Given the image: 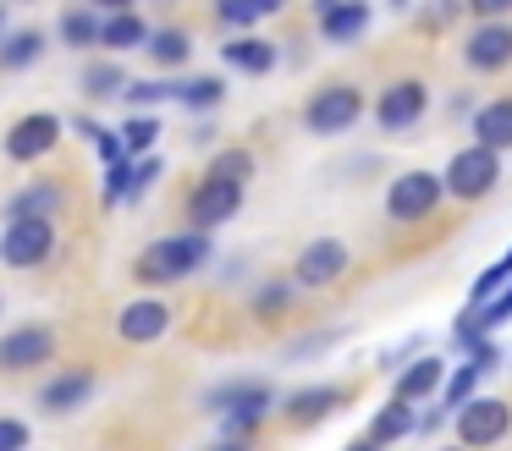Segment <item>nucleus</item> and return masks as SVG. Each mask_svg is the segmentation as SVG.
Here are the masks:
<instances>
[{
	"instance_id": "1",
	"label": "nucleus",
	"mask_w": 512,
	"mask_h": 451,
	"mask_svg": "<svg viewBox=\"0 0 512 451\" xmlns=\"http://www.w3.org/2000/svg\"><path fill=\"white\" fill-rule=\"evenodd\" d=\"M210 259H215L210 231H199V226H193V231H177V237L149 242V248L138 253V281H149V286L188 281V275H199Z\"/></svg>"
},
{
	"instance_id": "2",
	"label": "nucleus",
	"mask_w": 512,
	"mask_h": 451,
	"mask_svg": "<svg viewBox=\"0 0 512 451\" xmlns=\"http://www.w3.org/2000/svg\"><path fill=\"white\" fill-rule=\"evenodd\" d=\"M496 182H501V154L479 149V143L457 149L452 160H446V171H441V193H452L457 204H479V198H490Z\"/></svg>"
},
{
	"instance_id": "3",
	"label": "nucleus",
	"mask_w": 512,
	"mask_h": 451,
	"mask_svg": "<svg viewBox=\"0 0 512 451\" xmlns=\"http://www.w3.org/2000/svg\"><path fill=\"white\" fill-rule=\"evenodd\" d=\"M452 435H457V446L463 451H490V446H501V440L512 435V407L501 402V396H468L463 407L452 413Z\"/></svg>"
},
{
	"instance_id": "4",
	"label": "nucleus",
	"mask_w": 512,
	"mask_h": 451,
	"mask_svg": "<svg viewBox=\"0 0 512 451\" xmlns=\"http://www.w3.org/2000/svg\"><path fill=\"white\" fill-rule=\"evenodd\" d=\"M358 116H364V88L353 83H320L303 105V127L314 138H342V132L358 127Z\"/></svg>"
},
{
	"instance_id": "5",
	"label": "nucleus",
	"mask_w": 512,
	"mask_h": 451,
	"mask_svg": "<svg viewBox=\"0 0 512 451\" xmlns=\"http://www.w3.org/2000/svg\"><path fill=\"white\" fill-rule=\"evenodd\" d=\"M204 402L226 418L221 435H259V424H265L270 407H276V391L259 385V380H243V385H221V391H210Z\"/></svg>"
},
{
	"instance_id": "6",
	"label": "nucleus",
	"mask_w": 512,
	"mask_h": 451,
	"mask_svg": "<svg viewBox=\"0 0 512 451\" xmlns=\"http://www.w3.org/2000/svg\"><path fill=\"white\" fill-rule=\"evenodd\" d=\"M50 253H56V220L45 215L6 220V231H0V264L6 270H39Z\"/></svg>"
},
{
	"instance_id": "7",
	"label": "nucleus",
	"mask_w": 512,
	"mask_h": 451,
	"mask_svg": "<svg viewBox=\"0 0 512 451\" xmlns=\"http://www.w3.org/2000/svg\"><path fill=\"white\" fill-rule=\"evenodd\" d=\"M441 176L435 171H402L397 182L386 187V215L397 226H413V220H430L441 209Z\"/></svg>"
},
{
	"instance_id": "8",
	"label": "nucleus",
	"mask_w": 512,
	"mask_h": 451,
	"mask_svg": "<svg viewBox=\"0 0 512 451\" xmlns=\"http://www.w3.org/2000/svg\"><path fill=\"white\" fill-rule=\"evenodd\" d=\"M347 270H353V248L342 237H314V242H303L298 264H292V286L320 292V286H336Z\"/></svg>"
},
{
	"instance_id": "9",
	"label": "nucleus",
	"mask_w": 512,
	"mask_h": 451,
	"mask_svg": "<svg viewBox=\"0 0 512 451\" xmlns=\"http://www.w3.org/2000/svg\"><path fill=\"white\" fill-rule=\"evenodd\" d=\"M243 187L248 182H232V176H210V171H204L199 182H193V193H188V220L199 231L226 226V220L243 209Z\"/></svg>"
},
{
	"instance_id": "10",
	"label": "nucleus",
	"mask_w": 512,
	"mask_h": 451,
	"mask_svg": "<svg viewBox=\"0 0 512 451\" xmlns=\"http://www.w3.org/2000/svg\"><path fill=\"white\" fill-rule=\"evenodd\" d=\"M424 110H430V88H424V77H397V83H386V94L375 99V127L397 138V132L419 127Z\"/></svg>"
},
{
	"instance_id": "11",
	"label": "nucleus",
	"mask_w": 512,
	"mask_h": 451,
	"mask_svg": "<svg viewBox=\"0 0 512 451\" xmlns=\"http://www.w3.org/2000/svg\"><path fill=\"white\" fill-rule=\"evenodd\" d=\"M61 132H67V121H61V116H50V110H28V116H17L12 132H6V160H12V165L45 160V154L61 143Z\"/></svg>"
},
{
	"instance_id": "12",
	"label": "nucleus",
	"mask_w": 512,
	"mask_h": 451,
	"mask_svg": "<svg viewBox=\"0 0 512 451\" xmlns=\"http://www.w3.org/2000/svg\"><path fill=\"white\" fill-rule=\"evenodd\" d=\"M166 330H171V303H166V297H155V292L122 303V314H116V336H122L127 347H155Z\"/></svg>"
},
{
	"instance_id": "13",
	"label": "nucleus",
	"mask_w": 512,
	"mask_h": 451,
	"mask_svg": "<svg viewBox=\"0 0 512 451\" xmlns=\"http://www.w3.org/2000/svg\"><path fill=\"white\" fill-rule=\"evenodd\" d=\"M56 358V330L50 325H17L0 336V369L6 374H23V369H39V363Z\"/></svg>"
},
{
	"instance_id": "14",
	"label": "nucleus",
	"mask_w": 512,
	"mask_h": 451,
	"mask_svg": "<svg viewBox=\"0 0 512 451\" xmlns=\"http://www.w3.org/2000/svg\"><path fill=\"white\" fill-rule=\"evenodd\" d=\"M463 61L474 66V72H507L512 66V22L507 17H485L463 39Z\"/></svg>"
},
{
	"instance_id": "15",
	"label": "nucleus",
	"mask_w": 512,
	"mask_h": 451,
	"mask_svg": "<svg viewBox=\"0 0 512 451\" xmlns=\"http://www.w3.org/2000/svg\"><path fill=\"white\" fill-rule=\"evenodd\" d=\"M468 132H474L479 149L507 154V149H512V94H496V99H485V105H474Z\"/></svg>"
},
{
	"instance_id": "16",
	"label": "nucleus",
	"mask_w": 512,
	"mask_h": 451,
	"mask_svg": "<svg viewBox=\"0 0 512 451\" xmlns=\"http://www.w3.org/2000/svg\"><path fill=\"white\" fill-rule=\"evenodd\" d=\"M94 391H100V380H94L89 369H72V374H56V380L39 385V407H45L50 418H61V413H78Z\"/></svg>"
},
{
	"instance_id": "17",
	"label": "nucleus",
	"mask_w": 512,
	"mask_h": 451,
	"mask_svg": "<svg viewBox=\"0 0 512 451\" xmlns=\"http://www.w3.org/2000/svg\"><path fill=\"white\" fill-rule=\"evenodd\" d=\"M342 402H347L342 385H303V391H292L287 402H281V413H287V424L309 429V424H320V418H331Z\"/></svg>"
},
{
	"instance_id": "18",
	"label": "nucleus",
	"mask_w": 512,
	"mask_h": 451,
	"mask_svg": "<svg viewBox=\"0 0 512 451\" xmlns=\"http://www.w3.org/2000/svg\"><path fill=\"white\" fill-rule=\"evenodd\" d=\"M441 374H446V363L435 358V352H424V358H413V363H402V374H397V391L391 396H402V402H430L435 391H441Z\"/></svg>"
},
{
	"instance_id": "19",
	"label": "nucleus",
	"mask_w": 512,
	"mask_h": 451,
	"mask_svg": "<svg viewBox=\"0 0 512 451\" xmlns=\"http://www.w3.org/2000/svg\"><path fill=\"white\" fill-rule=\"evenodd\" d=\"M364 28H369V6H364V0H336V6L320 11V33H325L331 44L364 39Z\"/></svg>"
},
{
	"instance_id": "20",
	"label": "nucleus",
	"mask_w": 512,
	"mask_h": 451,
	"mask_svg": "<svg viewBox=\"0 0 512 451\" xmlns=\"http://www.w3.org/2000/svg\"><path fill=\"white\" fill-rule=\"evenodd\" d=\"M413 418H419V407L402 402V396H391L386 407H375V418H369V435H364V440H375V446H397V440L413 435Z\"/></svg>"
},
{
	"instance_id": "21",
	"label": "nucleus",
	"mask_w": 512,
	"mask_h": 451,
	"mask_svg": "<svg viewBox=\"0 0 512 451\" xmlns=\"http://www.w3.org/2000/svg\"><path fill=\"white\" fill-rule=\"evenodd\" d=\"M61 204H67V187H56V182H34V187H23V193L6 198V220H23V215H45V220H56V215H61Z\"/></svg>"
},
{
	"instance_id": "22",
	"label": "nucleus",
	"mask_w": 512,
	"mask_h": 451,
	"mask_svg": "<svg viewBox=\"0 0 512 451\" xmlns=\"http://www.w3.org/2000/svg\"><path fill=\"white\" fill-rule=\"evenodd\" d=\"M221 61L232 66V72L265 77L270 66H276V44H270V39H226L221 44Z\"/></svg>"
},
{
	"instance_id": "23",
	"label": "nucleus",
	"mask_w": 512,
	"mask_h": 451,
	"mask_svg": "<svg viewBox=\"0 0 512 451\" xmlns=\"http://www.w3.org/2000/svg\"><path fill=\"white\" fill-rule=\"evenodd\" d=\"M45 55V33L39 28H17V33H0V72H28V66Z\"/></svg>"
},
{
	"instance_id": "24",
	"label": "nucleus",
	"mask_w": 512,
	"mask_h": 451,
	"mask_svg": "<svg viewBox=\"0 0 512 451\" xmlns=\"http://www.w3.org/2000/svg\"><path fill=\"white\" fill-rule=\"evenodd\" d=\"M149 39V22L138 11H105L100 17V44L105 50H138Z\"/></svg>"
},
{
	"instance_id": "25",
	"label": "nucleus",
	"mask_w": 512,
	"mask_h": 451,
	"mask_svg": "<svg viewBox=\"0 0 512 451\" xmlns=\"http://www.w3.org/2000/svg\"><path fill=\"white\" fill-rule=\"evenodd\" d=\"M144 50H149V61H155V66H188L193 33L188 28H149Z\"/></svg>"
},
{
	"instance_id": "26",
	"label": "nucleus",
	"mask_w": 512,
	"mask_h": 451,
	"mask_svg": "<svg viewBox=\"0 0 512 451\" xmlns=\"http://www.w3.org/2000/svg\"><path fill=\"white\" fill-rule=\"evenodd\" d=\"M61 44L67 50H94L100 44V11L94 6H72V11H61Z\"/></svg>"
},
{
	"instance_id": "27",
	"label": "nucleus",
	"mask_w": 512,
	"mask_h": 451,
	"mask_svg": "<svg viewBox=\"0 0 512 451\" xmlns=\"http://www.w3.org/2000/svg\"><path fill=\"white\" fill-rule=\"evenodd\" d=\"M160 176H166V160H160L155 149L133 154V160H127V182H122V204H144V193L160 182Z\"/></svg>"
},
{
	"instance_id": "28",
	"label": "nucleus",
	"mask_w": 512,
	"mask_h": 451,
	"mask_svg": "<svg viewBox=\"0 0 512 451\" xmlns=\"http://www.w3.org/2000/svg\"><path fill=\"white\" fill-rule=\"evenodd\" d=\"M171 99H177V105H188V110H215L226 99V83L221 77H182V83H171Z\"/></svg>"
},
{
	"instance_id": "29",
	"label": "nucleus",
	"mask_w": 512,
	"mask_h": 451,
	"mask_svg": "<svg viewBox=\"0 0 512 451\" xmlns=\"http://www.w3.org/2000/svg\"><path fill=\"white\" fill-rule=\"evenodd\" d=\"M281 6H287V0H215V17H221L226 28H254V22L276 17Z\"/></svg>"
},
{
	"instance_id": "30",
	"label": "nucleus",
	"mask_w": 512,
	"mask_h": 451,
	"mask_svg": "<svg viewBox=\"0 0 512 451\" xmlns=\"http://www.w3.org/2000/svg\"><path fill=\"white\" fill-rule=\"evenodd\" d=\"M479 380H485V374H479V369H474V363H457V369H452V374H441V391H435V396H441V413H446V418H452V413H457V407H463V402H468V396H474V391H479Z\"/></svg>"
},
{
	"instance_id": "31",
	"label": "nucleus",
	"mask_w": 512,
	"mask_h": 451,
	"mask_svg": "<svg viewBox=\"0 0 512 451\" xmlns=\"http://www.w3.org/2000/svg\"><path fill=\"white\" fill-rule=\"evenodd\" d=\"M116 138H122L127 154H149L160 143V116H155V110H133V116L122 121V132H116Z\"/></svg>"
},
{
	"instance_id": "32",
	"label": "nucleus",
	"mask_w": 512,
	"mask_h": 451,
	"mask_svg": "<svg viewBox=\"0 0 512 451\" xmlns=\"http://www.w3.org/2000/svg\"><path fill=\"white\" fill-rule=\"evenodd\" d=\"M468 314H474V325H479V330H490V336H496V330L512 319V281H507V286H496V292H490L485 303H474Z\"/></svg>"
},
{
	"instance_id": "33",
	"label": "nucleus",
	"mask_w": 512,
	"mask_h": 451,
	"mask_svg": "<svg viewBox=\"0 0 512 451\" xmlns=\"http://www.w3.org/2000/svg\"><path fill=\"white\" fill-rule=\"evenodd\" d=\"M287 308H292V281H281V275L254 292V314H259V319H281Z\"/></svg>"
},
{
	"instance_id": "34",
	"label": "nucleus",
	"mask_w": 512,
	"mask_h": 451,
	"mask_svg": "<svg viewBox=\"0 0 512 451\" xmlns=\"http://www.w3.org/2000/svg\"><path fill=\"white\" fill-rule=\"evenodd\" d=\"M122 66H111V61H100V66H89V72H83V94L89 99H116L122 94Z\"/></svg>"
},
{
	"instance_id": "35",
	"label": "nucleus",
	"mask_w": 512,
	"mask_h": 451,
	"mask_svg": "<svg viewBox=\"0 0 512 451\" xmlns=\"http://www.w3.org/2000/svg\"><path fill=\"white\" fill-rule=\"evenodd\" d=\"M507 281H512V248L501 253V259L490 264V270H479V275H474V286H468V308H474V303H485V297L496 292V286H507Z\"/></svg>"
},
{
	"instance_id": "36",
	"label": "nucleus",
	"mask_w": 512,
	"mask_h": 451,
	"mask_svg": "<svg viewBox=\"0 0 512 451\" xmlns=\"http://www.w3.org/2000/svg\"><path fill=\"white\" fill-rule=\"evenodd\" d=\"M210 176H232V182H248V176H254V149H243V143H237V149H221L210 160Z\"/></svg>"
},
{
	"instance_id": "37",
	"label": "nucleus",
	"mask_w": 512,
	"mask_h": 451,
	"mask_svg": "<svg viewBox=\"0 0 512 451\" xmlns=\"http://www.w3.org/2000/svg\"><path fill=\"white\" fill-rule=\"evenodd\" d=\"M122 99L133 110H155L160 99H171V83H122Z\"/></svg>"
},
{
	"instance_id": "38",
	"label": "nucleus",
	"mask_w": 512,
	"mask_h": 451,
	"mask_svg": "<svg viewBox=\"0 0 512 451\" xmlns=\"http://www.w3.org/2000/svg\"><path fill=\"white\" fill-rule=\"evenodd\" d=\"M468 363H474L479 374H496L501 363H507V352H501V341H496V336H479L474 347H468Z\"/></svg>"
},
{
	"instance_id": "39",
	"label": "nucleus",
	"mask_w": 512,
	"mask_h": 451,
	"mask_svg": "<svg viewBox=\"0 0 512 451\" xmlns=\"http://www.w3.org/2000/svg\"><path fill=\"white\" fill-rule=\"evenodd\" d=\"M28 440H34V429L23 418H0V451H28Z\"/></svg>"
},
{
	"instance_id": "40",
	"label": "nucleus",
	"mask_w": 512,
	"mask_h": 451,
	"mask_svg": "<svg viewBox=\"0 0 512 451\" xmlns=\"http://www.w3.org/2000/svg\"><path fill=\"white\" fill-rule=\"evenodd\" d=\"M89 143H94V154H100V160H105V165H122V160H133V154H127V149H122V138H116V132H105V127H100V132H94V138H89Z\"/></svg>"
},
{
	"instance_id": "41",
	"label": "nucleus",
	"mask_w": 512,
	"mask_h": 451,
	"mask_svg": "<svg viewBox=\"0 0 512 451\" xmlns=\"http://www.w3.org/2000/svg\"><path fill=\"white\" fill-rule=\"evenodd\" d=\"M463 6L474 11L479 22H485V17H507V11H512V0H463Z\"/></svg>"
},
{
	"instance_id": "42",
	"label": "nucleus",
	"mask_w": 512,
	"mask_h": 451,
	"mask_svg": "<svg viewBox=\"0 0 512 451\" xmlns=\"http://www.w3.org/2000/svg\"><path fill=\"white\" fill-rule=\"evenodd\" d=\"M210 451H254V435H221Z\"/></svg>"
},
{
	"instance_id": "43",
	"label": "nucleus",
	"mask_w": 512,
	"mask_h": 451,
	"mask_svg": "<svg viewBox=\"0 0 512 451\" xmlns=\"http://www.w3.org/2000/svg\"><path fill=\"white\" fill-rule=\"evenodd\" d=\"M89 6H94V11H133L138 0H89Z\"/></svg>"
},
{
	"instance_id": "44",
	"label": "nucleus",
	"mask_w": 512,
	"mask_h": 451,
	"mask_svg": "<svg viewBox=\"0 0 512 451\" xmlns=\"http://www.w3.org/2000/svg\"><path fill=\"white\" fill-rule=\"evenodd\" d=\"M347 451H386V446H375V440H353Z\"/></svg>"
},
{
	"instance_id": "45",
	"label": "nucleus",
	"mask_w": 512,
	"mask_h": 451,
	"mask_svg": "<svg viewBox=\"0 0 512 451\" xmlns=\"http://www.w3.org/2000/svg\"><path fill=\"white\" fill-rule=\"evenodd\" d=\"M325 6H336V0H314V17H320V11H325Z\"/></svg>"
},
{
	"instance_id": "46",
	"label": "nucleus",
	"mask_w": 512,
	"mask_h": 451,
	"mask_svg": "<svg viewBox=\"0 0 512 451\" xmlns=\"http://www.w3.org/2000/svg\"><path fill=\"white\" fill-rule=\"evenodd\" d=\"M391 6H413V0H391Z\"/></svg>"
},
{
	"instance_id": "47",
	"label": "nucleus",
	"mask_w": 512,
	"mask_h": 451,
	"mask_svg": "<svg viewBox=\"0 0 512 451\" xmlns=\"http://www.w3.org/2000/svg\"><path fill=\"white\" fill-rule=\"evenodd\" d=\"M441 451H463V446H441Z\"/></svg>"
},
{
	"instance_id": "48",
	"label": "nucleus",
	"mask_w": 512,
	"mask_h": 451,
	"mask_svg": "<svg viewBox=\"0 0 512 451\" xmlns=\"http://www.w3.org/2000/svg\"><path fill=\"white\" fill-rule=\"evenodd\" d=\"M0 28H6V17H0Z\"/></svg>"
}]
</instances>
